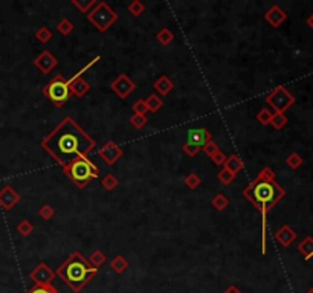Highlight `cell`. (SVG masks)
<instances>
[{
	"label": "cell",
	"mask_w": 313,
	"mask_h": 293,
	"mask_svg": "<svg viewBox=\"0 0 313 293\" xmlns=\"http://www.w3.org/2000/svg\"><path fill=\"white\" fill-rule=\"evenodd\" d=\"M95 147V139L70 116H66L41 141V148L61 168L77 159H89V153Z\"/></svg>",
	"instance_id": "6da1fadb"
},
{
	"label": "cell",
	"mask_w": 313,
	"mask_h": 293,
	"mask_svg": "<svg viewBox=\"0 0 313 293\" xmlns=\"http://www.w3.org/2000/svg\"><path fill=\"white\" fill-rule=\"evenodd\" d=\"M241 194L261 214V254L266 255V217L270 209L286 195V191L275 182V173L269 166H264Z\"/></svg>",
	"instance_id": "7a4b0ae2"
},
{
	"label": "cell",
	"mask_w": 313,
	"mask_h": 293,
	"mask_svg": "<svg viewBox=\"0 0 313 293\" xmlns=\"http://www.w3.org/2000/svg\"><path fill=\"white\" fill-rule=\"evenodd\" d=\"M55 275L60 276L64 281V284L74 293H78L90 283L93 276L98 275V269L93 267L87 261V258L83 257V254L75 250V252L70 254L61 266L57 269Z\"/></svg>",
	"instance_id": "3957f363"
},
{
	"label": "cell",
	"mask_w": 313,
	"mask_h": 293,
	"mask_svg": "<svg viewBox=\"0 0 313 293\" xmlns=\"http://www.w3.org/2000/svg\"><path fill=\"white\" fill-rule=\"evenodd\" d=\"M63 173L78 188H86L90 180L99 176V168L90 159H77L72 163L63 166Z\"/></svg>",
	"instance_id": "277c9868"
},
{
	"label": "cell",
	"mask_w": 313,
	"mask_h": 293,
	"mask_svg": "<svg viewBox=\"0 0 313 293\" xmlns=\"http://www.w3.org/2000/svg\"><path fill=\"white\" fill-rule=\"evenodd\" d=\"M43 95L48 98V100L55 106V107H63L67 100L70 98V89H69V82L67 80H64L63 75H55L48 84L43 87Z\"/></svg>",
	"instance_id": "5b68a950"
},
{
	"label": "cell",
	"mask_w": 313,
	"mask_h": 293,
	"mask_svg": "<svg viewBox=\"0 0 313 293\" xmlns=\"http://www.w3.org/2000/svg\"><path fill=\"white\" fill-rule=\"evenodd\" d=\"M87 20L99 32H106L118 20V12H115V9L106 2H98L96 6L87 12Z\"/></svg>",
	"instance_id": "8992f818"
},
{
	"label": "cell",
	"mask_w": 313,
	"mask_h": 293,
	"mask_svg": "<svg viewBox=\"0 0 313 293\" xmlns=\"http://www.w3.org/2000/svg\"><path fill=\"white\" fill-rule=\"evenodd\" d=\"M266 103L275 110V113H284L295 104V98L284 86H278L266 96Z\"/></svg>",
	"instance_id": "52a82bcc"
},
{
	"label": "cell",
	"mask_w": 313,
	"mask_h": 293,
	"mask_svg": "<svg viewBox=\"0 0 313 293\" xmlns=\"http://www.w3.org/2000/svg\"><path fill=\"white\" fill-rule=\"evenodd\" d=\"M55 272L48 266L46 263H40L35 266V269L31 270L29 278L35 283V286H49L52 284L54 278H55Z\"/></svg>",
	"instance_id": "ba28073f"
},
{
	"label": "cell",
	"mask_w": 313,
	"mask_h": 293,
	"mask_svg": "<svg viewBox=\"0 0 313 293\" xmlns=\"http://www.w3.org/2000/svg\"><path fill=\"white\" fill-rule=\"evenodd\" d=\"M110 89L115 92L121 100H125V98L129 96L132 92H135L136 84H135V81H132L129 78L127 74H119V77L110 84Z\"/></svg>",
	"instance_id": "9c48e42d"
},
{
	"label": "cell",
	"mask_w": 313,
	"mask_h": 293,
	"mask_svg": "<svg viewBox=\"0 0 313 293\" xmlns=\"http://www.w3.org/2000/svg\"><path fill=\"white\" fill-rule=\"evenodd\" d=\"M98 155L107 165H115L121 158H122V150L118 144H115L113 141H107L101 148L98 150Z\"/></svg>",
	"instance_id": "30bf717a"
},
{
	"label": "cell",
	"mask_w": 313,
	"mask_h": 293,
	"mask_svg": "<svg viewBox=\"0 0 313 293\" xmlns=\"http://www.w3.org/2000/svg\"><path fill=\"white\" fill-rule=\"evenodd\" d=\"M57 64H58V60H57L49 51L40 52L37 57H35V60H34V66L38 69L41 74H45V75L49 74Z\"/></svg>",
	"instance_id": "8fae6325"
},
{
	"label": "cell",
	"mask_w": 313,
	"mask_h": 293,
	"mask_svg": "<svg viewBox=\"0 0 313 293\" xmlns=\"http://www.w3.org/2000/svg\"><path fill=\"white\" fill-rule=\"evenodd\" d=\"M19 202H20V194L11 185H5L0 189V206H2L5 211L12 209Z\"/></svg>",
	"instance_id": "7c38bea8"
},
{
	"label": "cell",
	"mask_w": 313,
	"mask_h": 293,
	"mask_svg": "<svg viewBox=\"0 0 313 293\" xmlns=\"http://www.w3.org/2000/svg\"><path fill=\"white\" fill-rule=\"evenodd\" d=\"M187 137L188 141L187 144H191V145H196V147H203L206 145L209 141H212V134L209 130L200 127V129H193V130H188L187 133Z\"/></svg>",
	"instance_id": "4fadbf2b"
},
{
	"label": "cell",
	"mask_w": 313,
	"mask_h": 293,
	"mask_svg": "<svg viewBox=\"0 0 313 293\" xmlns=\"http://www.w3.org/2000/svg\"><path fill=\"white\" fill-rule=\"evenodd\" d=\"M286 19H287V12L284 11L281 6H278V5L270 6V8L266 11V14H264V20H266L270 26H272V27L281 26L284 22H286Z\"/></svg>",
	"instance_id": "5bb4252c"
},
{
	"label": "cell",
	"mask_w": 313,
	"mask_h": 293,
	"mask_svg": "<svg viewBox=\"0 0 313 293\" xmlns=\"http://www.w3.org/2000/svg\"><path fill=\"white\" fill-rule=\"evenodd\" d=\"M275 240L281 244V246H284V247H287V246H290L295 240H296V232L289 226V225H283L277 232H275Z\"/></svg>",
	"instance_id": "9a60e30c"
},
{
	"label": "cell",
	"mask_w": 313,
	"mask_h": 293,
	"mask_svg": "<svg viewBox=\"0 0 313 293\" xmlns=\"http://www.w3.org/2000/svg\"><path fill=\"white\" fill-rule=\"evenodd\" d=\"M153 87H154V90L158 92L159 95L165 96V95H168L170 92L174 89V82L170 80L167 75H161L158 80L153 82Z\"/></svg>",
	"instance_id": "2e32d148"
},
{
	"label": "cell",
	"mask_w": 313,
	"mask_h": 293,
	"mask_svg": "<svg viewBox=\"0 0 313 293\" xmlns=\"http://www.w3.org/2000/svg\"><path fill=\"white\" fill-rule=\"evenodd\" d=\"M69 89H70V95H74L77 98H83L84 95H86L90 90V84L81 77V78H78V80L70 82Z\"/></svg>",
	"instance_id": "e0dca14e"
},
{
	"label": "cell",
	"mask_w": 313,
	"mask_h": 293,
	"mask_svg": "<svg viewBox=\"0 0 313 293\" xmlns=\"http://www.w3.org/2000/svg\"><path fill=\"white\" fill-rule=\"evenodd\" d=\"M243 166H245L243 160H241L237 155H231L229 158H226V160L223 163V170H226V171H229L231 174L237 176L241 170H243Z\"/></svg>",
	"instance_id": "ac0fdd59"
},
{
	"label": "cell",
	"mask_w": 313,
	"mask_h": 293,
	"mask_svg": "<svg viewBox=\"0 0 313 293\" xmlns=\"http://www.w3.org/2000/svg\"><path fill=\"white\" fill-rule=\"evenodd\" d=\"M145 106H147V110L150 111V113H156V111H159L162 108L164 101H162V98L159 95L151 93L145 100Z\"/></svg>",
	"instance_id": "d6986e66"
},
{
	"label": "cell",
	"mask_w": 313,
	"mask_h": 293,
	"mask_svg": "<svg viewBox=\"0 0 313 293\" xmlns=\"http://www.w3.org/2000/svg\"><path fill=\"white\" fill-rule=\"evenodd\" d=\"M127 267H129V261H127L122 255H116L110 261V269L118 275L124 273L127 270Z\"/></svg>",
	"instance_id": "ffe728a7"
},
{
	"label": "cell",
	"mask_w": 313,
	"mask_h": 293,
	"mask_svg": "<svg viewBox=\"0 0 313 293\" xmlns=\"http://www.w3.org/2000/svg\"><path fill=\"white\" fill-rule=\"evenodd\" d=\"M298 250L304 255L306 260L313 258V237H306V239L298 244Z\"/></svg>",
	"instance_id": "44dd1931"
},
{
	"label": "cell",
	"mask_w": 313,
	"mask_h": 293,
	"mask_svg": "<svg viewBox=\"0 0 313 293\" xmlns=\"http://www.w3.org/2000/svg\"><path fill=\"white\" fill-rule=\"evenodd\" d=\"M156 38H158V41H159L162 46H168L170 43H173L174 34L170 31L168 27H162V29L158 32V35H156Z\"/></svg>",
	"instance_id": "7402d4cb"
},
{
	"label": "cell",
	"mask_w": 313,
	"mask_h": 293,
	"mask_svg": "<svg viewBox=\"0 0 313 293\" xmlns=\"http://www.w3.org/2000/svg\"><path fill=\"white\" fill-rule=\"evenodd\" d=\"M87 261L92 264L93 267H96V269H98V267H101L103 264L106 263V255H104L99 249H95L93 252L90 254V257H89V260H87Z\"/></svg>",
	"instance_id": "603a6c76"
},
{
	"label": "cell",
	"mask_w": 313,
	"mask_h": 293,
	"mask_svg": "<svg viewBox=\"0 0 313 293\" xmlns=\"http://www.w3.org/2000/svg\"><path fill=\"white\" fill-rule=\"evenodd\" d=\"M287 124V116L286 113H274L272 115V119H270V125L275 129V130H281L286 127Z\"/></svg>",
	"instance_id": "cb8c5ba5"
},
{
	"label": "cell",
	"mask_w": 313,
	"mask_h": 293,
	"mask_svg": "<svg viewBox=\"0 0 313 293\" xmlns=\"http://www.w3.org/2000/svg\"><path fill=\"white\" fill-rule=\"evenodd\" d=\"M211 205L214 209H217V211H223V209L228 208V205H229V200H228V197L225 194H217L212 197Z\"/></svg>",
	"instance_id": "d4e9b609"
},
{
	"label": "cell",
	"mask_w": 313,
	"mask_h": 293,
	"mask_svg": "<svg viewBox=\"0 0 313 293\" xmlns=\"http://www.w3.org/2000/svg\"><path fill=\"white\" fill-rule=\"evenodd\" d=\"M286 163H287V166H289L290 170H298L304 163V159L300 155H298L296 151H293V153H290V155L287 156Z\"/></svg>",
	"instance_id": "484cf974"
},
{
	"label": "cell",
	"mask_w": 313,
	"mask_h": 293,
	"mask_svg": "<svg viewBox=\"0 0 313 293\" xmlns=\"http://www.w3.org/2000/svg\"><path fill=\"white\" fill-rule=\"evenodd\" d=\"M96 3H98V2H95V0H72V5L77 6L78 11L86 12V14H87L92 8H95Z\"/></svg>",
	"instance_id": "4316f807"
},
{
	"label": "cell",
	"mask_w": 313,
	"mask_h": 293,
	"mask_svg": "<svg viewBox=\"0 0 313 293\" xmlns=\"http://www.w3.org/2000/svg\"><path fill=\"white\" fill-rule=\"evenodd\" d=\"M35 38L40 41V43H48V41L52 40V31L46 26H41L35 31Z\"/></svg>",
	"instance_id": "83f0119b"
},
{
	"label": "cell",
	"mask_w": 313,
	"mask_h": 293,
	"mask_svg": "<svg viewBox=\"0 0 313 293\" xmlns=\"http://www.w3.org/2000/svg\"><path fill=\"white\" fill-rule=\"evenodd\" d=\"M74 23L70 22L69 19H61L60 22H58V25H57V31H58L61 35H69L70 32L74 31Z\"/></svg>",
	"instance_id": "f1b7e54d"
},
{
	"label": "cell",
	"mask_w": 313,
	"mask_h": 293,
	"mask_svg": "<svg viewBox=\"0 0 313 293\" xmlns=\"http://www.w3.org/2000/svg\"><path fill=\"white\" fill-rule=\"evenodd\" d=\"M148 119L147 116L144 115H138V113H133L132 118H130V124H132V127H135L136 130H141V129H144L145 125H147Z\"/></svg>",
	"instance_id": "f546056e"
},
{
	"label": "cell",
	"mask_w": 313,
	"mask_h": 293,
	"mask_svg": "<svg viewBox=\"0 0 313 293\" xmlns=\"http://www.w3.org/2000/svg\"><path fill=\"white\" fill-rule=\"evenodd\" d=\"M183 184L187 185V188H190V189H196L202 182H200V177H199L196 173H190V174L185 176Z\"/></svg>",
	"instance_id": "4dcf8cb0"
},
{
	"label": "cell",
	"mask_w": 313,
	"mask_h": 293,
	"mask_svg": "<svg viewBox=\"0 0 313 293\" xmlns=\"http://www.w3.org/2000/svg\"><path fill=\"white\" fill-rule=\"evenodd\" d=\"M129 12L132 14V16H135V17H139L141 14H144L145 12V5L141 2V0H135V2H132L130 5H129Z\"/></svg>",
	"instance_id": "1f68e13d"
},
{
	"label": "cell",
	"mask_w": 313,
	"mask_h": 293,
	"mask_svg": "<svg viewBox=\"0 0 313 293\" xmlns=\"http://www.w3.org/2000/svg\"><path fill=\"white\" fill-rule=\"evenodd\" d=\"M32 231H34V225H32L29 220H22L19 225H17V232L22 237H28Z\"/></svg>",
	"instance_id": "d6a6232c"
},
{
	"label": "cell",
	"mask_w": 313,
	"mask_h": 293,
	"mask_svg": "<svg viewBox=\"0 0 313 293\" xmlns=\"http://www.w3.org/2000/svg\"><path fill=\"white\" fill-rule=\"evenodd\" d=\"M101 185L103 188H106L107 191H113L118 186V179L113 176V174H107L103 180H101Z\"/></svg>",
	"instance_id": "836d02e7"
},
{
	"label": "cell",
	"mask_w": 313,
	"mask_h": 293,
	"mask_svg": "<svg viewBox=\"0 0 313 293\" xmlns=\"http://www.w3.org/2000/svg\"><path fill=\"white\" fill-rule=\"evenodd\" d=\"M272 111H270L269 108H261L258 113H257V121L261 124V125H269L270 124V119H272Z\"/></svg>",
	"instance_id": "e575fe53"
},
{
	"label": "cell",
	"mask_w": 313,
	"mask_h": 293,
	"mask_svg": "<svg viewBox=\"0 0 313 293\" xmlns=\"http://www.w3.org/2000/svg\"><path fill=\"white\" fill-rule=\"evenodd\" d=\"M38 215L43 220H51L55 215V209L51 205H43L38 209Z\"/></svg>",
	"instance_id": "d590c367"
},
{
	"label": "cell",
	"mask_w": 313,
	"mask_h": 293,
	"mask_svg": "<svg viewBox=\"0 0 313 293\" xmlns=\"http://www.w3.org/2000/svg\"><path fill=\"white\" fill-rule=\"evenodd\" d=\"M217 179L220 180V182H222L223 185H231V184L234 182V180H235V176H234V174H231L229 171L222 170V171H219Z\"/></svg>",
	"instance_id": "8d00e7d4"
},
{
	"label": "cell",
	"mask_w": 313,
	"mask_h": 293,
	"mask_svg": "<svg viewBox=\"0 0 313 293\" xmlns=\"http://www.w3.org/2000/svg\"><path fill=\"white\" fill-rule=\"evenodd\" d=\"M202 150H203V153L208 156V158H212L214 155H217V153L220 151V148H219V145L216 144V142H212V141H209L206 145H203L202 147Z\"/></svg>",
	"instance_id": "74e56055"
},
{
	"label": "cell",
	"mask_w": 313,
	"mask_h": 293,
	"mask_svg": "<svg viewBox=\"0 0 313 293\" xmlns=\"http://www.w3.org/2000/svg\"><path fill=\"white\" fill-rule=\"evenodd\" d=\"M28 293H58L57 289L49 284V286H34L32 289L28 290Z\"/></svg>",
	"instance_id": "f35d334b"
},
{
	"label": "cell",
	"mask_w": 313,
	"mask_h": 293,
	"mask_svg": "<svg viewBox=\"0 0 313 293\" xmlns=\"http://www.w3.org/2000/svg\"><path fill=\"white\" fill-rule=\"evenodd\" d=\"M200 150H202L200 147H196V145H191V144H183V147H182V151L190 158H194Z\"/></svg>",
	"instance_id": "ab89813d"
},
{
	"label": "cell",
	"mask_w": 313,
	"mask_h": 293,
	"mask_svg": "<svg viewBox=\"0 0 313 293\" xmlns=\"http://www.w3.org/2000/svg\"><path fill=\"white\" fill-rule=\"evenodd\" d=\"M133 111L135 113H138V115H144L145 116V113H147V106H145V101L144 100H138L135 104H133Z\"/></svg>",
	"instance_id": "60d3db41"
},
{
	"label": "cell",
	"mask_w": 313,
	"mask_h": 293,
	"mask_svg": "<svg viewBox=\"0 0 313 293\" xmlns=\"http://www.w3.org/2000/svg\"><path fill=\"white\" fill-rule=\"evenodd\" d=\"M211 160H212V163H214V165H223L225 163V160H226V155H225V153L220 150L219 153H217V155H214V156H212L211 158Z\"/></svg>",
	"instance_id": "b9f144b4"
},
{
	"label": "cell",
	"mask_w": 313,
	"mask_h": 293,
	"mask_svg": "<svg viewBox=\"0 0 313 293\" xmlns=\"http://www.w3.org/2000/svg\"><path fill=\"white\" fill-rule=\"evenodd\" d=\"M223 293H241V290L238 287H235V286H229Z\"/></svg>",
	"instance_id": "7bdbcfd3"
},
{
	"label": "cell",
	"mask_w": 313,
	"mask_h": 293,
	"mask_svg": "<svg viewBox=\"0 0 313 293\" xmlns=\"http://www.w3.org/2000/svg\"><path fill=\"white\" fill-rule=\"evenodd\" d=\"M307 25H309V27H312V29H313V12L307 17Z\"/></svg>",
	"instance_id": "ee69618b"
},
{
	"label": "cell",
	"mask_w": 313,
	"mask_h": 293,
	"mask_svg": "<svg viewBox=\"0 0 313 293\" xmlns=\"http://www.w3.org/2000/svg\"><path fill=\"white\" fill-rule=\"evenodd\" d=\"M307 293H313V287H312V289H310V290H309Z\"/></svg>",
	"instance_id": "f6af8a7d"
}]
</instances>
